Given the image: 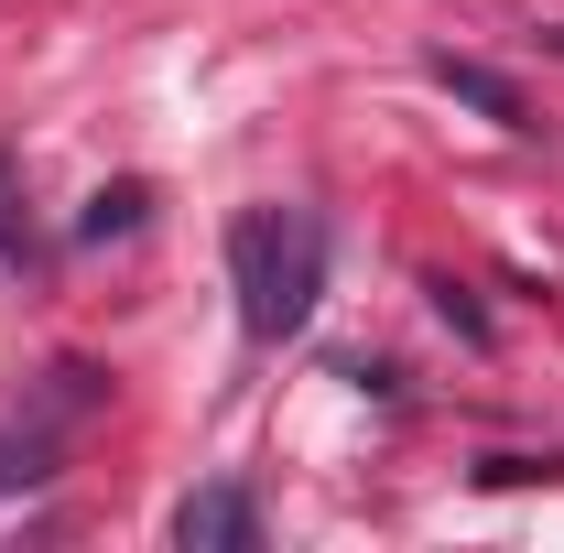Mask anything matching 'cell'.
Here are the masks:
<instances>
[{"label": "cell", "mask_w": 564, "mask_h": 553, "mask_svg": "<svg viewBox=\"0 0 564 553\" xmlns=\"http://www.w3.org/2000/svg\"><path fill=\"white\" fill-rule=\"evenodd\" d=\"M228 282H239V326L261 347L304 337V315L326 293V217L315 207H250L228 228Z\"/></svg>", "instance_id": "6da1fadb"}, {"label": "cell", "mask_w": 564, "mask_h": 553, "mask_svg": "<svg viewBox=\"0 0 564 553\" xmlns=\"http://www.w3.org/2000/svg\"><path fill=\"white\" fill-rule=\"evenodd\" d=\"M174 543H185V553H250V543H261L250 488H196V499L174 510Z\"/></svg>", "instance_id": "7a4b0ae2"}, {"label": "cell", "mask_w": 564, "mask_h": 553, "mask_svg": "<svg viewBox=\"0 0 564 553\" xmlns=\"http://www.w3.org/2000/svg\"><path fill=\"white\" fill-rule=\"evenodd\" d=\"M434 87H445V98H467V109H489L499 131H532V109H521V87H510L499 66H478V55H434Z\"/></svg>", "instance_id": "3957f363"}, {"label": "cell", "mask_w": 564, "mask_h": 553, "mask_svg": "<svg viewBox=\"0 0 564 553\" xmlns=\"http://www.w3.org/2000/svg\"><path fill=\"white\" fill-rule=\"evenodd\" d=\"M33 250V228H22V185H11V163H0V261H22Z\"/></svg>", "instance_id": "277c9868"}]
</instances>
